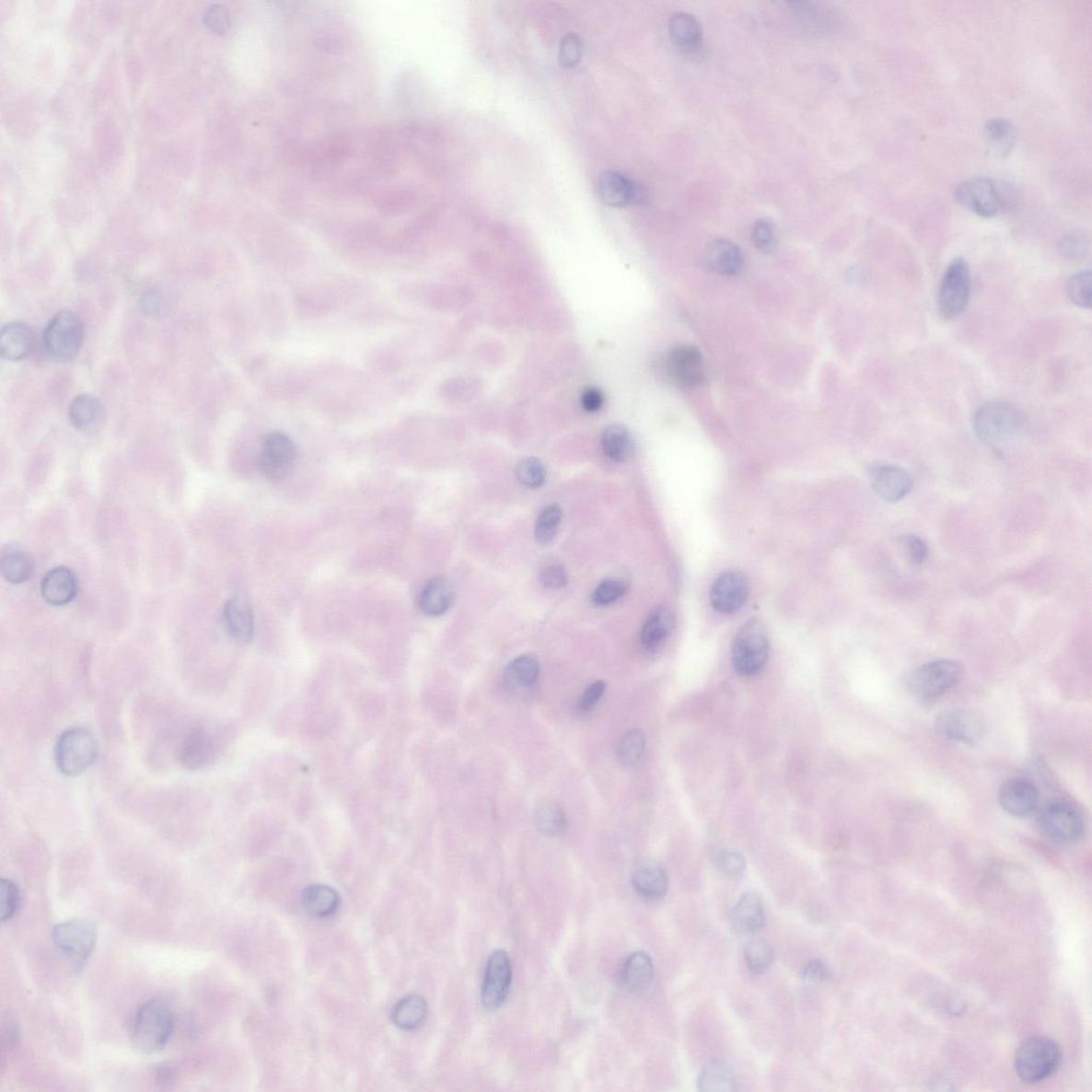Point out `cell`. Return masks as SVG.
<instances>
[{
	"mask_svg": "<svg viewBox=\"0 0 1092 1092\" xmlns=\"http://www.w3.org/2000/svg\"><path fill=\"white\" fill-rule=\"evenodd\" d=\"M957 203L981 217L990 218L1013 205V188L1004 181L974 178L963 181L955 191Z\"/></svg>",
	"mask_w": 1092,
	"mask_h": 1092,
	"instance_id": "1",
	"label": "cell"
},
{
	"mask_svg": "<svg viewBox=\"0 0 1092 1092\" xmlns=\"http://www.w3.org/2000/svg\"><path fill=\"white\" fill-rule=\"evenodd\" d=\"M973 426L982 443L991 448L1002 449L1019 433L1022 416L1007 402L989 401L976 411Z\"/></svg>",
	"mask_w": 1092,
	"mask_h": 1092,
	"instance_id": "2",
	"label": "cell"
},
{
	"mask_svg": "<svg viewBox=\"0 0 1092 1092\" xmlns=\"http://www.w3.org/2000/svg\"><path fill=\"white\" fill-rule=\"evenodd\" d=\"M174 1030L170 1006L161 1000H152L138 1010L133 1029L134 1048L145 1054L157 1053L166 1047Z\"/></svg>",
	"mask_w": 1092,
	"mask_h": 1092,
	"instance_id": "3",
	"label": "cell"
},
{
	"mask_svg": "<svg viewBox=\"0 0 1092 1092\" xmlns=\"http://www.w3.org/2000/svg\"><path fill=\"white\" fill-rule=\"evenodd\" d=\"M1063 1061V1050L1048 1037H1031L1017 1049L1015 1068L1027 1083H1040L1053 1075Z\"/></svg>",
	"mask_w": 1092,
	"mask_h": 1092,
	"instance_id": "4",
	"label": "cell"
},
{
	"mask_svg": "<svg viewBox=\"0 0 1092 1092\" xmlns=\"http://www.w3.org/2000/svg\"><path fill=\"white\" fill-rule=\"evenodd\" d=\"M99 743L94 734L83 726L71 727L59 737L55 748L58 771L67 777H77L96 763Z\"/></svg>",
	"mask_w": 1092,
	"mask_h": 1092,
	"instance_id": "5",
	"label": "cell"
},
{
	"mask_svg": "<svg viewBox=\"0 0 1092 1092\" xmlns=\"http://www.w3.org/2000/svg\"><path fill=\"white\" fill-rule=\"evenodd\" d=\"M770 656V642L763 623L749 620L738 632L732 645L734 668L744 677L757 676Z\"/></svg>",
	"mask_w": 1092,
	"mask_h": 1092,
	"instance_id": "6",
	"label": "cell"
},
{
	"mask_svg": "<svg viewBox=\"0 0 1092 1092\" xmlns=\"http://www.w3.org/2000/svg\"><path fill=\"white\" fill-rule=\"evenodd\" d=\"M52 941L60 954L76 970H82L97 943V927L86 919H72L52 928Z\"/></svg>",
	"mask_w": 1092,
	"mask_h": 1092,
	"instance_id": "7",
	"label": "cell"
},
{
	"mask_svg": "<svg viewBox=\"0 0 1092 1092\" xmlns=\"http://www.w3.org/2000/svg\"><path fill=\"white\" fill-rule=\"evenodd\" d=\"M85 329L79 316L71 311L58 312L50 320L43 334L47 354L58 362L76 359L83 347Z\"/></svg>",
	"mask_w": 1092,
	"mask_h": 1092,
	"instance_id": "8",
	"label": "cell"
},
{
	"mask_svg": "<svg viewBox=\"0 0 1092 1092\" xmlns=\"http://www.w3.org/2000/svg\"><path fill=\"white\" fill-rule=\"evenodd\" d=\"M963 667L955 660L941 659L914 670L908 678V689L924 701L938 699L960 682Z\"/></svg>",
	"mask_w": 1092,
	"mask_h": 1092,
	"instance_id": "9",
	"label": "cell"
},
{
	"mask_svg": "<svg viewBox=\"0 0 1092 1092\" xmlns=\"http://www.w3.org/2000/svg\"><path fill=\"white\" fill-rule=\"evenodd\" d=\"M970 289V267L966 260L956 259L947 268L938 294V309L946 319L960 316L968 306Z\"/></svg>",
	"mask_w": 1092,
	"mask_h": 1092,
	"instance_id": "10",
	"label": "cell"
},
{
	"mask_svg": "<svg viewBox=\"0 0 1092 1092\" xmlns=\"http://www.w3.org/2000/svg\"><path fill=\"white\" fill-rule=\"evenodd\" d=\"M296 459L294 441L287 435L273 433L266 436L258 457L261 474L273 482L285 481L292 474Z\"/></svg>",
	"mask_w": 1092,
	"mask_h": 1092,
	"instance_id": "11",
	"label": "cell"
},
{
	"mask_svg": "<svg viewBox=\"0 0 1092 1092\" xmlns=\"http://www.w3.org/2000/svg\"><path fill=\"white\" fill-rule=\"evenodd\" d=\"M1040 824L1043 834L1060 844L1080 840L1085 831L1082 814L1066 801H1056L1044 807Z\"/></svg>",
	"mask_w": 1092,
	"mask_h": 1092,
	"instance_id": "12",
	"label": "cell"
},
{
	"mask_svg": "<svg viewBox=\"0 0 1092 1092\" xmlns=\"http://www.w3.org/2000/svg\"><path fill=\"white\" fill-rule=\"evenodd\" d=\"M512 983V965L507 953L495 950L489 957L482 988L485 1009L495 1010L507 1000Z\"/></svg>",
	"mask_w": 1092,
	"mask_h": 1092,
	"instance_id": "13",
	"label": "cell"
},
{
	"mask_svg": "<svg viewBox=\"0 0 1092 1092\" xmlns=\"http://www.w3.org/2000/svg\"><path fill=\"white\" fill-rule=\"evenodd\" d=\"M665 363L667 374L680 387L693 389L704 382L703 357L697 347L680 345L673 348Z\"/></svg>",
	"mask_w": 1092,
	"mask_h": 1092,
	"instance_id": "14",
	"label": "cell"
},
{
	"mask_svg": "<svg viewBox=\"0 0 1092 1092\" xmlns=\"http://www.w3.org/2000/svg\"><path fill=\"white\" fill-rule=\"evenodd\" d=\"M749 597V583L739 571H726L714 582L710 601L713 609L720 613H733L743 608Z\"/></svg>",
	"mask_w": 1092,
	"mask_h": 1092,
	"instance_id": "15",
	"label": "cell"
},
{
	"mask_svg": "<svg viewBox=\"0 0 1092 1092\" xmlns=\"http://www.w3.org/2000/svg\"><path fill=\"white\" fill-rule=\"evenodd\" d=\"M875 494L887 503H898L913 488L912 475L898 465H879L869 475Z\"/></svg>",
	"mask_w": 1092,
	"mask_h": 1092,
	"instance_id": "16",
	"label": "cell"
},
{
	"mask_svg": "<svg viewBox=\"0 0 1092 1092\" xmlns=\"http://www.w3.org/2000/svg\"><path fill=\"white\" fill-rule=\"evenodd\" d=\"M217 754V744L212 734L204 727H198L187 734L179 749L181 766L188 771H200L214 761Z\"/></svg>",
	"mask_w": 1092,
	"mask_h": 1092,
	"instance_id": "17",
	"label": "cell"
},
{
	"mask_svg": "<svg viewBox=\"0 0 1092 1092\" xmlns=\"http://www.w3.org/2000/svg\"><path fill=\"white\" fill-rule=\"evenodd\" d=\"M936 730L941 737L972 745L982 736V719L972 712L955 710L940 714Z\"/></svg>",
	"mask_w": 1092,
	"mask_h": 1092,
	"instance_id": "18",
	"label": "cell"
},
{
	"mask_svg": "<svg viewBox=\"0 0 1092 1092\" xmlns=\"http://www.w3.org/2000/svg\"><path fill=\"white\" fill-rule=\"evenodd\" d=\"M598 194L603 203L612 207H622L635 203L643 198L642 188L622 173L605 172L598 180Z\"/></svg>",
	"mask_w": 1092,
	"mask_h": 1092,
	"instance_id": "19",
	"label": "cell"
},
{
	"mask_svg": "<svg viewBox=\"0 0 1092 1092\" xmlns=\"http://www.w3.org/2000/svg\"><path fill=\"white\" fill-rule=\"evenodd\" d=\"M224 623L228 637L238 645H248L254 635V617L250 602L236 595L225 606Z\"/></svg>",
	"mask_w": 1092,
	"mask_h": 1092,
	"instance_id": "20",
	"label": "cell"
},
{
	"mask_svg": "<svg viewBox=\"0 0 1092 1092\" xmlns=\"http://www.w3.org/2000/svg\"><path fill=\"white\" fill-rule=\"evenodd\" d=\"M1004 811L1015 818L1028 817L1038 804L1036 787L1029 781L1013 778L1004 782L999 794Z\"/></svg>",
	"mask_w": 1092,
	"mask_h": 1092,
	"instance_id": "21",
	"label": "cell"
},
{
	"mask_svg": "<svg viewBox=\"0 0 1092 1092\" xmlns=\"http://www.w3.org/2000/svg\"><path fill=\"white\" fill-rule=\"evenodd\" d=\"M669 36L674 46L686 55H694L703 43V30L690 13L677 12L669 21Z\"/></svg>",
	"mask_w": 1092,
	"mask_h": 1092,
	"instance_id": "22",
	"label": "cell"
},
{
	"mask_svg": "<svg viewBox=\"0 0 1092 1092\" xmlns=\"http://www.w3.org/2000/svg\"><path fill=\"white\" fill-rule=\"evenodd\" d=\"M77 591V578L65 567L53 568L42 579V597L52 606L70 604L76 598Z\"/></svg>",
	"mask_w": 1092,
	"mask_h": 1092,
	"instance_id": "23",
	"label": "cell"
},
{
	"mask_svg": "<svg viewBox=\"0 0 1092 1092\" xmlns=\"http://www.w3.org/2000/svg\"><path fill=\"white\" fill-rule=\"evenodd\" d=\"M676 625V616L668 606H659L653 610L640 633V643L644 649L656 652L662 648Z\"/></svg>",
	"mask_w": 1092,
	"mask_h": 1092,
	"instance_id": "24",
	"label": "cell"
},
{
	"mask_svg": "<svg viewBox=\"0 0 1092 1092\" xmlns=\"http://www.w3.org/2000/svg\"><path fill=\"white\" fill-rule=\"evenodd\" d=\"M635 891L646 900L662 899L668 889V878L662 866L653 862L640 863L632 875Z\"/></svg>",
	"mask_w": 1092,
	"mask_h": 1092,
	"instance_id": "25",
	"label": "cell"
},
{
	"mask_svg": "<svg viewBox=\"0 0 1092 1092\" xmlns=\"http://www.w3.org/2000/svg\"><path fill=\"white\" fill-rule=\"evenodd\" d=\"M33 333L24 322H11L0 334V352L6 360L21 361L31 353Z\"/></svg>",
	"mask_w": 1092,
	"mask_h": 1092,
	"instance_id": "26",
	"label": "cell"
},
{
	"mask_svg": "<svg viewBox=\"0 0 1092 1092\" xmlns=\"http://www.w3.org/2000/svg\"><path fill=\"white\" fill-rule=\"evenodd\" d=\"M454 587L447 578L437 576L424 585L420 596V608L424 615H444L454 602Z\"/></svg>",
	"mask_w": 1092,
	"mask_h": 1092,
	"instance_id": "27",
	"label": "cell"
},
{
	"mask_svg": "<svg viewBox=\"0 0 1092 1092\" xmlns=\"http://www.w3.org/2000/svg\"><path fill=\"white\" fill-rule=\"evenodd\" d=\"M540 674V665L535 656L526 654L507 666L504 672L505 685L512 692L523 693L535 687Z\"/></svg>",
	"mask_w": 1092,
	"mask_h": 1092,
	"instance_id": "28",
	"label": "cell"
},
{
	"mask_svg": "<svg viewBox=\"0 0 1092 1092\" xmlns=\"http://www.w3.org/2000/svg\"><path fill=\"white\" fill-rule=\"evenodd\" d=\"M341 899L339 893L326 885H312L305 889L302 893V906L314 918L326 919L339 910Z\"/></svg>",
	"mask_w": 1092,
	"mask_h": 1092,
	"instance_id": "29",
	"label": "cell"
},
{
	"mask_svg": "<svg viewBox=\"0 0 1092 1092\" xmlns=\"http://www.w3.org/2000/svg\"><path fill=\"white\" fill-rule=\"evenodd\" d=\"M654 966L650 955L635 952L628 957L622 970L623 986L633 993H642L651 986Z\"/></svg>",
	"mask_w": 1092,
	"mask_h": 1092,
	"instance_id": "30",
	"label": "cell"
},
{
	"mask_svg": "<svg viewBox=\"0 0 1092 1092\" xmlns=\"http://www.w3.org/2000/svg\"><path fill=\"white\" fill-rule=\"evenodd\" d=\"M734 921L745 934L754 935L763 929L766 922L763 902L758 895L746 893L738 900L734 908Z\"/></svg>",
	"mask_w": 1092,
	"mask_h": 1092,
	"instance_id": "31",
	"label": "cell"
},
{
	"mask_svg": "<svg viewBox=\"0 0 1092 1092\" xmlns=\"http://www.w3.org/2000/svg\"><path fill=\"white\" fill-rule=\"evenodd\" d=\"M428 1016L427 1002L419 994H409L396 1004L392 1011V1021L402 1030L420 1028Z\"/></svg>",
	"mask_w": 1092,
	"mask_h": 1092,
	"instance_id": "32",
	"label": "cell"
},
{
	"mask_svg": "<svg viewBox=\"0 0 1092 1092\" xmlns=\"http://www.w3.org/2000/svg\"><path fill=\"white\" fill-rule=\"evenodd\" d=\"M709 262L714 272L724 275H736L743 266V256L734 242L719 239L713 242L709 250Z\"/></svg>",
	"mask_w": 1092,
	"mask_h": 1092,
	"instance_id": "33",
	"label": "cell"
},
{
	"mask_svg": "<svg viewBox=\"0 0 1092 1092\" xmlns=\"http://www.w3.org/2000/svg\"><path fill=\"white\" fill-rule=\"evenodd\" d=\"M601 444L604 454L612 461L624 462L633 455V437L628 428L622 424H611L606 428L603 431Z\"/></svg>",
	"mask_w": 1092,
	"mask_h": 1092,
	"instance_id": "34",
	"label": "cell"
},
{
	"mask_svg": "<svg viewBox=\"0 0 1092 1092\" xmlns=\"http://www.w3.org/2000/svg\"><path fill=\"white\" fill-rule=\"evenodd\" d=\"M67 414L74 427L87 430L102 419L103 404L92 395H79L72 401Z\"/></svg>",
	"mask_w": 1092,
	"mask_h": 1092,
	"instance_id": "35",
	"label": "cell"
},
{
	"mask_svg": "<svg viewBox=\"0 0 1092 1092\" xmlns=\"http://www.w3.org/2000/svg\"><path fill=\"white\" fill-rule=\"evenodd\" d=\"M985 136L993 151L1001 157H1008L1016 145V130L1010 121L991 119L985 125Z\"/></svg>",
	"mask_w": 1092,
	"mask_h": 1092,
	"instance_id": "36",
	"label": "cell"
},
{
	"mask_svg": "<svg viewBox=\"0 0 1092 1092\" xmlns=\"http://www.w3.org/2000/svg\"><path fill=\"white\" fill-rule=\"evenodd\" d=\"M734 1085H736V1080H734L733 1070L729 1064L723 1062H714L707 1064L701 1071L698 1078L699 1090L705 1092L731 1091L734 1089Z\"/></svg>",
	"mask_w": 1092,
	"mask_h": 1092,
	"instance_id": "37",
	"label": "cell"
},
{
	"mask_svg": "<svg viewBox=\"0 0 1092 1092\" xmlns=\"http://www.w3.org/2000/svg\"><path fill=\"white\" fill-rule=\"evenodd\" d=\"M535 819L539 831L546 837H558L567 826V819L562 807L552 801H543L538 805Z\"/></svg>",
	"mask_w": 1092,
	"mask_h": 1092,
	"instance_id": "38",
	"label": "cell"
},
{
	"mask_svg": "<svg viewBox=\"0 0 1092 1092\" xmlns=\"http://www.w3.org/2000/svg\"><path fill=\"white\" fill-rule=\"evenodd\" d=\"M33 565L26 552L9 550L2 557V573L6 582L23 584L30 578Z\"/></svg>",
	"mask_w": 1092,
	"mask_h": 1092,
	"instance_id": "39",
	"label": "cell"
},
{
	"mask_svg": "<svg viewBox=\"0 0 1092 1092\" xmlns=\"http://www.w3.org/2000/svg\"><path fill=\"white\" fill-rule=\"evenodd\" d=\"M745 958L748 969L752 974L761 975L771 968L773 960V948L763 939H753L745 948Z\"/></svg>",
	"mask_w": 1092,
	"mask_h": 1092,
	"instance_id": "40",
	"label": "cell"
},
{
	"mask_svg": "<svg viewBox=\"0 0 1092 1092\" xmlns=\"http://www.w3.org/2000/svg\"><path fill=\"white\" fill-rule=\"evenodd\" d=\"M645 750V736L643 731L633 730L626 733L619 745V763L624 767L636 765L642 760Z\"/></svg>",
	"mask_w": 1092,
	"mask_h": 1092,
	"instance_id": "41",
	"label": "cell"
},
{
	"mask_svg": "<svg viewBox=\"0 0 1092 1092\" xmlns=\"http://www.w3.org/2000/svg\"><path fill=\"white\" fill-rule=\"evenodd\" d=\"M563 518V510L558 505H551L546 507L541 515L539 516L536 528L535 537L538 543L548 544L555 538L558 526L561 524Z\"/></svg>",
	"mask_w": 1092,
	"mask_h": 1092,
	"instance_id": "42",
	"label": "cell"
},
{
	"mask_svg": "<svg viewBox=\"0 0 1092 1092\" xmlns=\"http://www.w3.org/2000/svg\"><path fill=\"white\" fill-rule=\"evenodd\" d=\"M629 591V584L623 578L610 577L598 585L591 601L596 606H608L623 598Z\"/></svg>",
	"mask_w": 1092,
	"mask_h": 1092,
	"instance_id": "43",
	"label": "cell"
},
{
	"mask_svg": "<svg viewBox=\"0 0 1092 1092\" xmlns=\"http://www.w3.org/2000/svg\"><path fill=\"white\" fill-rule=\"evenodd\" d=\"M1091 272H1081L1072 275L1067 283V296L1075 306L1091 308Z\"/></svg>",
	"mask_w": 1092,
	"mask_h": 1092,
	"instance_id": "44",
	"label": "cell"
},
{
	"mask_svg": "<svg viewBox=\"0 0 1092 1092\" xmlns=\"http://www.w3.org/2000/svg\"><path fill=\"white\" fill-rule=\"evenodd\" d=\"M517 477L526 488L541 487L546 478L544 465L537 458H526L517 464Z\"/></svg>",
	"mask_w": 1092,
	"mask_h": 1092,
	"instance_id": "45",
	"label": "cell"
},
{
	"mask_svg": "<svg viewBox=\"0 0 1092 1092\" xmlns=\"http://www.w3.org/2000/svg\"><path fill=\"white\" fill-rule=\"evenodd\" d=\"M584 43L581 36L575 32H569L562 39L559 45V63L567 69H573L581 63Z\"/></svg>",
	"mask_w": 1092,
	"mask_h": 1092,
	"instance_id": "46",
	"label": "cell"
},
{
	"mask_svg": "<svg viewBox=\"0 0 1092 1092\" xmlns=\"http://www.w3.org/2000/svg\"><path fill=\"white\" fill-rule=\"evenodd\" d=\"M539 579L546 588L562 589L568 584V575L561 563L549 559L539 572Z\"/></svg>",
	"mask_w": 1092,
	"mask_h": 1092,
	"instance_id": "47",
	"label": "cell"
},
{
	"mask_svg": "<svg viewBox=\"0 0 1092 1092\" xmlns=\"http://www.w3.org/2000/svg\"><path fill=\"white\" fill-rule=\"evenodd\" d=\"M19 903V891L16 883L10 879H2L0 883V915L2 921H9L16 915Z\"/></svg>",
	"mask_w": 1092,
	"mask_h": 1092,
	"instance_id": "48",
	"label": "cell"
},
{
	"mask_svg": "<svg viewBox=\"0 0 1092 1092\" xmlns=\"http://www.w3.org/2000/svg\"><path fill=\"white\" fill-rule=\"evenodd\" d=\"M204 24L217 35H226L231 29L230 16L225 6L212 5L204 11Z\"/></svg>",
	"mask_w": 1092,
	"mask_h": 1092,
	"instance_id": "49",
	"label": "cell"
},
{
	"mask_svg": "<svg viewBox=\"0 0 1092 1092\" xmlns=\"http://www.w3.org/2000/svg\"><path fill=\"white\" fill-rule=\"evenodd\" d=\"M751 238L759 250L768 252L773 250L776 242V232L770 221L760 220L753 226Z\"/></svg>",
	"mask_w": 1092,
	"mask_h": 1092,
	"instance_id": "50",
	"label": "cell"
},
{
	"mask_svg": "<svg viewBox=\"0 0 1092 1092\" xmlns=\"http://www.w3.org/2000/svg\"><path fill=\"white\" fill-rule=\"evenodd\" d=\"M717 865L721 872L729 877L738 878L746 871V860L738 852L725 851L717 858Z\"/></svg>",
	"mask_w": 1092,
	"mask_h": 1092,
	"instance_id": "51",
	"label": "cell"
},
{
	"mask_svg": "<svg viewBox=\"0 0 1092 1092\" xmlns=\"http://www.w3.org/2000/svg\"><path fill=\"white\" fill-rule=\"evenodd\" d=\"M902 543L905 545L910 563L914 565V567H918V565L925 562L928 555V549L926 543L920 537H903Z\"/></svg>",
	"mask_w": 1092,
	"mask_h": 1092,
	"instance_id": "52",
	"label": "cell"
},
{
	"mask_svg": "<svg viewBox=\"0 0 1092 1092\" xmlns=\"http://www.w3.org/2000/svg\"><path fill=\"white\" fill-rule=\"evenodd\" d=\"M1060 249L1066 258H1083L1088 250V242L1082 235L1069 234L1062 239Z\"/></svg>",
	"mask_w": 1092,
	"mask_h": 1092,
	"instance_id": "53",
	"label": "cell"
},
{
	"mask_svg": "<svg viewBox=\"0 0 1092 1092\" xmlns=\"http://www.w3.org/2000/svg\"><path fill=\"white\" fill-rule=\"evenodd\" d=\"M605 683L602 682V680H597V682L589 685L587 690H586L582 694L581 699H579V703L577 704L578 712L581 714H587L592 711L593 707H595L598 701L601 700L605 691Z\"/></svg>",
	"mask_w": 1092,
	"mask_h": 1092,
	"instance_id": "54",
	"label": "cell"
},
{
	"mask_svg": "<svg viewBox=\"0 0 1092 1092\" xmlns=\"http://www.w3.org/2000/svg\"><path fill=\"white\" fill-rule=\"evenodd\" d=\"M828 969L824 963L819 960H813L806 966L804 972H802V980L810 983V985H819V983L824 982L828 979Z\"/></svg>",
	"mask_w": 1092,
	"mask_h": 1092,
	"instance_id": "55",
	"label": "cell"
},
{
	"mask_svg": "<svg viewBox=\"0 0 1092 1092\" xmlns=\"http://www.w3.org/2000/svg\"><path fill=\"white\" fill-rule=\"evenodd\" d=\"M605 399L601 389L597 388H588L584 390L581 396V404L585 411L589 413H596L604 406Z\"/></svg>",
	"mask_w": 1092,
	"mask_h": 1092,
	"instance_id": "56",
	"label": "cell"
},
{
	"mask_svg": "<svg viewBox=\"0 0 1092 1092\" xmlns=\"http://www.w3.org/2000/svg\"><path fill=\"white\" fill-rule=\"evenodd\" d=\"M158 306H159V300L157 296L151 295L150 296H148V298L145 299V308L147 309V311H150V312L157 311Z\"/></svg>",
	"mask_w": 1092,
	"mask_h": 1092,
	"instance_id": "57",
	"label": "cell"
},
{
	"mask_svg": "<svg viewBox=\"0 0 1092 1092\" xmlns=\"http://www.w3.org/2000/svg\"><path fill=\"white\" fill-rule=\"evenodd\" d=\"M157 1076L160 1078L161 1083H166L168 1081H170L172 1078L171 1071L168 1070L166 1068H164V1069L160 1068L157 1071Z\"/></svg>",
	"mask_w": 1092,
	"mask_h": 1092,
	"instance_id": "58",
	"label": "cell"
}]
</instances>
